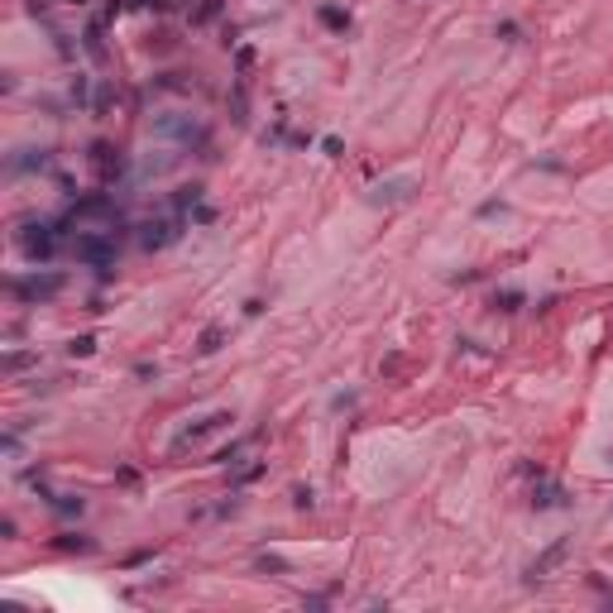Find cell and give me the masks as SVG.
Here are the masks:
<instances>
[{"mask_svg": "<svg viewBox=\"0 0 613 613\" xmlns=\"http://www.w3.org/2000/svg\"><path fill=\"white\" fill-rule=\"evenodd\" d=\"M120 230H125V226H86V230H77V240H72V259L86 264V269L111 274L115 259H120Z\"/></svg>", "mask_w": 613, "mask_h": 613, "instance_id": "1", "label": "cell"}, {"mask_svg": "<svg viewBox=\"0 0 613 613\" xmlns=\"http://www.w3.org/2000/svg\"><path fill=\"white\" fill-rule=\"evenodd\" d=\"M15 244L19 254L29 259V264H49L58 254V244H63V226H49V221H24L15 230Z\"/></svg>", "mask_w": 613, "mask_h": 613, "instance_id": "2", "label": "cell"}, {"mask_svg": "<svg viewBox=\"0 0 613 613\" xmlns=\"http://www.w3.org/2000/svg\"><path fill=\"white\" fill-rule=\"evenodd\" d=\"M182 226H187V221H182L178 211H173V216H149V221H139V235H134V240H139V249L159 254V249L182 240Z\"/></svg>", "mask_w": 613, "mask_h": 613, "instance_id": "3", "label": "cell"}, {"mask_svg": "<svg viewBox=\"0 0 613 613\" xmlns=\"http://www.w3.org/2000/svg\"><path fill=\"white\" fill-rule=\"evenodd\" d=\"M10 292H15L19 302H49V297H58V292H63V274H29V278H15V283H10Z\"/></svg>", "mask_w": 613, "mask_h": 613, "instance_id": "4", "label": "cell"}, {"mask_svg": "<svg viewBox=\"0 0 613 613\" xmlns=\"http://www.w3.org/2000/svg\"><path fill=\"white\" fill-rule=\"evenodd\" d=\"M91 173H96L101 187H111V182L125 173V159H120V154H115L106 139H96V144H91Z\"/></svg>", "mask_w": 613, "mask_h": 613, "instance_id": "5", "label": "cell"}, {"mask_svg": "<svg viewBox=\"0 0 613 613\" xmlns=\"http://www.w3.org/2000/svg\"><path fill=\"white\" fill-rule=\"evenodd\" d=\"M417 192V178H388L379 187H369V201L374 206H398V201H412Z\"/></svg>", "mask_w": 613, "mask_h": 613, "instance_id": "6", "label": "cell"}, {"mask_svg": "<svg viewBox=\"0 0 613 613\" xmlns=\"http://www.w3.org/2000/svg\"><path fill=\"white\" fill-rule=\"evenodd\" d=\"M230 412H206V417L196 422V427H187V432H178V441H173V451H187V446H196V441H201V436H211V432H226L230 427Z\"/></svg>", "mask_w": 613, "mask_h": 613, "instance_id": "7", "label": "cell"}, {"mask_svg": "<svg viewBox=\"0 0 613 613\" xmlns=\"http://www.w3.org/2000/svg\"><path fill=\"white\" fill-rule=\"evenodd\" d=\"M565 551H570V537H561V542H551V547L542 551V556H537L532 565H527V580H547L551 570H556V565L565 561Z\"/></svg>", "mask_w": 613, "mask_h": 613, "instance_id": "8", "label": "cell"}, {"mask_svg": "<svg viewBox=\"0 0 613 613\" xmlns=\"http://www.w3.org/2000/svg\"><path fill=\"white\" fill-rule=\"evenodd\" d=\"M565 503H570V499H565V489L551 484L547 474H537V489H532V508H537V513H547V508H565Z\"/></svg>", "mask_w": 613, "mask_h": 613, "instance_id": "9", "label": "cell"}, {"mask_svg": "<svg viewBox=\"0 0 613 613\" xmlns=\"http://www.w3.org/2000/svg\"><path fill=\"white\" fill-rule=\"evenodd\" d=\"M49 168V149H19L10 159V173H44Z\"/></svg>", "mask_w": 613, "mask_h": 613, "instance_id": "10", "label": "cell"}, {"mask_svg": "<svg viewBox=\"0 0 613 613\" xmlns=\"http://www.w3.org/2000/svg\"><path fill=\"white\" fill-rule=\"evenodd\" d=\"M317 19H322V24H326L331 34H345V29H350V10H340L336 0H326V5H317Z\"/></svg>", "mask_w": 613, "mask_h": 613, "instance_id": "11", "label": "cell"}, {"mask_svg": "<svg viewBox=\"0 0 613 613\" xmlns=\"http://www.w3.org/2000/svg\"><path fill=\"white\" fill-rule=\"evenodd\" d=\"M53 547L67 551V556H72V551H77V556H91V551H96V537H86V532H63L58 542H53Z\"/></svg>", "mask_w": 613, "mask_h": 613, "instance_id": "12", "label": "cell"}, {"mask_svg": "<svg viewBox=\"0 0 613 613\" xmlns=\"http://www.w3.org/2000/svg\"><path fill=\"white\" fill-rule=\"evenodd\" d=\"M196 206H201V187H196V182H187V187L173 192V211H178V216H187V211H196Z\"/></svg>", "mask_w": 613, "mask_h": 613, "instance_id": "13", "label": "cell"}, {"mask_svg": "<svg viewBox=\"0 0 613 613\" xmlns=\"http://www.w3.org/2000/svg\"><path fill=\"white\" fill-rule=\"evenodd\" d=\"M226 345V326H206L201 336H196V355H216Z\"/></svg>", "mask_w": 613, "mask_h": 613, "instance_id": "14", "label": "cell"}, {"mask_svg": "<svg viewBox=\"0 0 613 613\" xmlns=\"http://www.w3.org/2000/svg\"><path fill=\"white\" fill-rule=\"evenodd\" d=\"M494 306H499V312H522V306H527V292L522 288H499L494 292Z\"/></svg>", "mask_w": 613, "mask_h": 613, "instance_id": "15", "label": "cell"}, {"mask_svg": "<svg viewBox=\"0 0 613 613\" xmlns=\"http://www.w3.org/2000/svg\"><path fill=\"white\" fill-rule=\"evenodd\" d=\"M254 565L264 570V575H292V565L283 561V556H274V551H259V556H254Z\"/></svg>", "mask_w": 613, "mask_h": 613, "instance_id": "16", "label": "cell"}, {"mask_svg": "<svg viewBox=\"0 0 613 613\" xmlns=\"http://www.w3.org/2000/svg\"><path fill=\"white\" fill-rule=\"evenodd\" d=\"M67 355H72V359L96 355V336H72V340H67Z\"/></svg>", "mask_w": 613, "mask_h": 613, "instance_id": "17", "label": "cell"}, {"mask_svg": "<svg viewBox=\"0 0 613 613\" xmlns=\"http://www.w3.org/2000/svg\"><path fill=\"white\" fill-rule=\"evenodd\" d=\"M292 508H302V513L306 508H317V489L312 484H292Z\"/></svg>", "mask_w": 613, "mask_h": 613, "instance_id": "18", "label": "cell"}, {"mask_svg": "<svg viewBox=\"0 0 613 613\" xmlns=\"http://www.w3.org/2000/svg\"><path fill=\"white\" fill-rule=\"evenodd\" d=\"M221 10H226V0H206V5H201V10L192 15V24H211V19L221 15Z\"/></svg>", "mask_w": 613, "mask_h": 613, "instance_id": "19", "label": "cell"}, {"mask_svg": "<svg viewBox=\"0 0 613 613\" xmlns=\"http://www.w3.org/2000/svg\"><path fill=\"white\" fill-rule=\"evenodd\" d=\"M503 39V44H517V39H522V24H517V19H499V29H494Z\"/></svg>", "mask_w": 613, "mask_h": 613, "instance_id": "20", "label": "cell"}, {"mask_svg": "<svg viewBox=\"0 0 613 613\" xmlns=\"http://www.w3.org/2000/svg\"><path fill=\"white\" fill-rule=\"evenodd\" d=\"M322 149H326V154H331V159H340V154H345V144H340L336 134H326V139H322Z\"/></svg>", "mask_w": 613, "mask_h": 613, "instance_id": "21", "label": "cell"}, {"mask_svg": "<svg viewBox=\"0 0 613 613\" xmlns=\"http://www.w3.org/2000/svg\"><path fill=\"white\" fill-rule=\"evenodd\" d=\"M29 359H34V355H19V350H15V355H5V369L15 374V369H24V364H29Z\"/></svg>", "mask_w": 613, "mask_h": 613, "instance_id": "22", "label": "cell"}, {"mask_svg": "<svg viewBox=\"0 0 613 613\" xmlns=\"http://www.w3.org/2000/svg\"><path fill=\"white\" fill-rule=\"evenodd\" d=\"M503 211H508V201H484V206H479V216H503Z\"/></svg>", "mask_w": 613, "mask_h": 613, "instance_id": "23", "label": "cell"}, {"mask_svg": "<svg viewBox=\"0 0 613 613\" xmlns=\"http://www.w3.org/2000/svg\"><path fill=\"white\" fill-rule=\"evenodd\" d=\"M72 101H77V106L86 101V77H77V81H72Z\"/></svg>", "mask_w": 613, "mask_h": 613, "instance_id": "24", "label": "cell"}, {"mask_svg": "<svg viewBox=\"0 0 613 613\" xmlns=\"http://www.w3.org/2000/svg\"><path fill=\"white\" fill-rule=\"evenodd\" d=\"M63 5H86V0H63Z\"/></svg>", "mask_w": 613, "mask_h": 613, "instance_id": "25", "label": "cell"}]
</instances>
